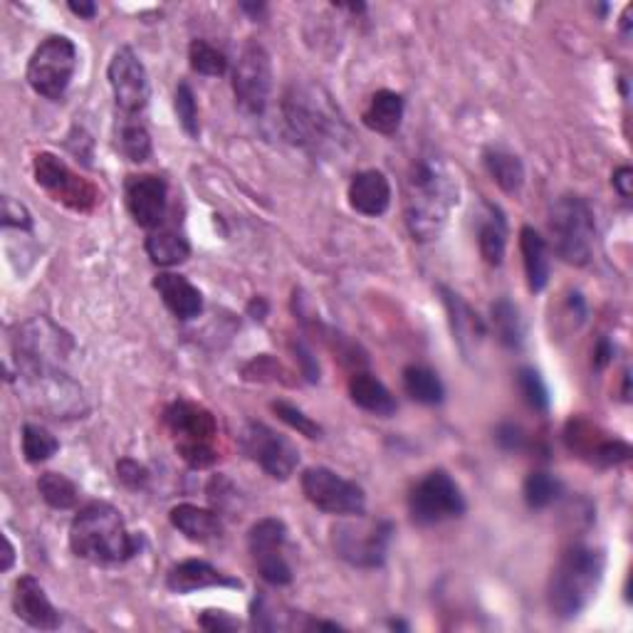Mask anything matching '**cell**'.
<instances>
[{"instance_id": "6da1fadb", "label": "cell", "mask_w": 633, "mask_h": 633, "mask_svg": "<svg viewBox=\"0 0 633 633\" xmlns=\"http://www.w3.org/2000/svg\"><path fill=\"white\" fill-rule=\"evenodd\" d=\"M282 122L290 142L312 154H340L349 142V124L326 89L310 82H295L282 95Z\"/></svg>"}, {"instance_id": "7a4b0ae2", "label": "cell", "mask_w": 633, "mask_h": 633, "mask_svg": "<svg viewBox=\"0 0 633 633\" xmlns=\"http://www.w3.org/2000/svg\"><path fill=\"white\" fill-rule=\"evenodd\" d=\"M455 206H458V178L451 174V168L433 156L413 162L406 181V225L413 241H435Z\"/></svg>"}, {"instance_id": "3957f363", "label": "cell", "mask_w": 633, "mask_h": 633, "mask_svg": "<svg viewBox=\"0 0 633 633\" xmlns=\"http://www.w3.org/2000/svg\"><path fill=\"white\" fill-rule=\"evenodd\" d=\"M69 547L79 559L122 564L144 549V537L126 530L122 512L112 504L89 502L69 524Z\"/></svg>"}, {"instance_id": "277c9868", "label": "cell", "mask_w": 633, "mask_h": 633, "mask_svg": "<svg viewBox=\"0 0 633 633\" xmlns=\"http://www.w3.org/2000/svg\"><path fill=\"white\" fill-rule=\"evenodd\" d=\"M603 571H607V557L601 549L574 544L564 552L554 564L547 587V601L554 617L571 621L587 611L589 603L597 599Z\"/></svg>"}, {"instance_id": "5b68a950", "label": "cell", "mask_w": 633, "mask_h": 633, "mask_svg": "<svg viewBox=\"0 0 633 633\" xmlns=\"http://www.w3.org/2000/svg\"><path fill=\"white\" fill-rule=\"evenodd\" d=\"M593 213L581 196H559L549 206L552 247L564 263L587 265L593 253Z\"/></svg>"}, {"instance_id": "8992f818", "label": "cell", "mask_w": 633, "mask_h": 633, "mask_svg": "<svg viewBox=\"0 0 633 633\" xmlns=\"http://www.w3.org/2000/svg\"><path fill=\"white\" fill-rule=\"evenodd\" d=\"M164 419L168 431H171L176 438L178 455H181L191 468H208V465L218 460V451L213 445L218 425L211 411L181 399L168 406Z\"/></svg>"}, {"instance_id": "52a82bcc", "label": "cell", "mask_w": 633, "mask_h": 633, "mask_svg": "<svg viewBox=\"0 0 633 633\" xmlns=\"http://www.w3.org/2000/svg\"><path fill=\"white\" fill-rule=\"evenodd\" d=\"M77 69V47L65 35H49L35 47L27 63V85L33 92L57 102L63 99L73 82Z\"/></svg>"}, {"instance_id": "ba28073f", "label": "cell", "mask_w": 633, "mask_h": 633, "mask_svg": "<svg viewBox=\"0 0 633 633\" xmlns=\"http://www.w3.org/2000/svg\"><path fill=\"white\" fill-rule=\"evenodd\" d=\"M393 537V522L389 520H364L340 522L332 530V544L336 557L352 564L356 569H379L389 554Z\"/></svg>"}, {"instance_id": "9c48e42d", "label": "cell", "mask_w": 633, "mask_h": 633, "mask_svg": "<svg viewBox=\"0 0 633 633\" xmlns=\"http://www.w3.org/2000/svg\"><path fill=\"white\" fill-rule=\"evenodd\" d=\"M409 512L415 524L431 528V524L460 518L465 512V498L458 482L448 473L431 470L413 485L409 495Z\"/></svg>"}, {"instance_id": "30bf717a", "label": "cell", "mask_w": 633, "mask_h": 633, "mask_svg": "<svg viewBox=\"0 0 633 633\" xmlns=\"http://www.w3.org/2000/svg\"><path fill=\"white\" fill-rule=\"evenodd\" d=\"M302 492L307 502L326 514L359 518L366 510V492L362 485L342 478L330 468H307L302 473Z\"/></svg>"}, {"instance_id": "8fae6325", "label": "cell", "mask_w": 633, "mask_h": 633, "mask_svg": "<svg viewBox=\"0 0 633 633\" xmlns=\"http://www.w3.org/2000/svg\"><path fill=\"white\" fill-rule=\"evenodd\" d=\"M33 174L40 188H45L57 203L73 208L77 213H89L99 203L97 186L75 174L73 168L55 154H37L33 162Z\"/></svg>"}, {"instance_id": "7c38bea8", "label": "cell", "mask_w": 633, "mask_h": 633, "mask_svg": "<svg viewBox=\"0 0 633 633\" xmlns=\"http://www.w3.org/2000/svg\"><path fill=\"white\" fill-rule=\"evenodd\" d=\"M235 102L245 114L260 116L273 92V59L260 43H247L233 73Z\"/></svg>"}, {"instance_id": "4fadbf2b", "label": "cell", "mask_w": 633, "mask_h": 633, "mask_svg": "<svg viewBox=\"0 0 633 633\" xmlns=\"http://www.w3.org/2000/svg\"><path fill=\"white\" fill-rule=\"evenodd\" d=\"M241 448L253 463L270 475L275 480H287L300 463L297 445L285 438L270 425L260 421H247L241 431Z\"/></svg>"}, {"instance_id": "5bb4252c", "label": "cell", "mask_w": 633, "mask_h": 633, "mask_svg": "<svg viewBox=\"0 0 633 633\" xmlns=\"http://www.w3.org/2000/svg\"><path fill=\"white\" fill-rule=\"evenodd\" d=\"M285 542H287V528L282 520L277 518H263L257 520L251 532H247V549H251L255 567L260 577L273 584V587H287L292 584L295 574L292 567L285 559Z\"/></svg>"}, {"instance_id": "9a60e30c", "label": "cell", "mask_w": 633, "mask_h": 633, "mask_svg": "<svg viewBox=\"0 0 633 633\" xmlns=\"http://www.w3.org/2000/svg\"><path fill=\"white\" fill-rule=\"evenodd\" d=\"M109 87H112L119 112L129 119L142 114L148 104V75L146 67L132 47H119L107 67Z\"/></svg>"}, {"instance_id": "2e32d148", "label": "cell", "mask_w": 633, "mask_h": 633, "mask_svg": "<svg viewBox=\"0 0 633 633\" xmlns=\"http://www.w3.org/2000/svg\"><path fill=\"white\" fill-rule=\"evenodd\" d=\"M564 443L571 453H577L579 458L597 463L599 468H611V465L626 463L631 458V445L619 438H603L597 425L571 419L564 429Z\"/></svg>"}, {"instance_id": "e0dca14e", "label": "cell", "mask_w": 633, "mask_h": 633, "mask_svg": "<svg viewBox=\"0 0 633 633\" xmlns=\"http://www.w3.org/2000/svg\"><path fill=\"white\" fill-rule=\"evenodd\" d=\"M126 208L134 223L144 231H156L164 225L168 211V186L162 176L142 174L129 176L126 181Z\"/></svg>"}, {"instance_id": "ac0fdd59", "label": "cell", "mask_w": 633, "mask_h": 633, "mask_svg": "<svg viewBox=\"0 0 633 633\" xmlns=\"http://www.w3.org/2000/svg\"><path fill=\"white\" fill-rule=\"evenodd\" d=\"M13 609L20 621H25L27 626L40 631H57L59 623H63L59 611L53 607V601L47 599L43 584L35 577H30V574L15 581Z\"/></svg>"}, {"instance_id": "d6986e66", "label": "cell", "mask_w": 633, "mask_h": 633, "mask_svg": "<svg viewBox=\"0 0 633 633\" xmlns=\"http://www.w3.org/2000/svg\"><path fill=\"white\" fill-rule=\"evenodd\" d=\"M166 587L174 593H191L198 589H213V587L241 589L243 581L227 577L225 571L215 569L213 564H208L203 559H184L168 569Z\"/></svg>"}, {"instance_id": "ffe728a7", "label": "cell", "mask_w": 633, "mask_h": 633, "mask_svg": "<svg viewBox=\"0 0 633 633\" xmlns=\"http://www.w3.org/2000/svg\"><path fill=\"white\" fill-rule=\"evenodd\" d=\"M346 196H349V206L356 213L366 218H379L389 211L391 206V184L384 171L366 168V171L354 174Z\"/></svg>"}, {"instance_id": "44dd1931", "label": "cell", "mask_w": 633, "mask_h": 633, "mask_svg": "<svg viewBox=\"0 0 633 633\" xmlns=\"http://www.w3.org/2000/svg\"><path fill=\"white\" fill-rule=\"evenodd\" d=\"M154 290L162 297V302L168 307L176 320L188 322L196 320L203 312V295L198 287L184 275L162 273L154 277Z\"/></svg>"}, {"instance_id": "7402d4cb", "label": "cell", "mask_w": 633, "mask_h": 633, "mask_svg": "<svg viewBox=\"0 0 633 633\" xmlns=\"http://www.w3.org/2000/svg\"><path fill=\"white\" fill-rule=\"evenodd\" d=\"M438 292L443 297L445 312H448L453 340L458 342L463 354H473L475 349H478V344L482 342V336H485V322L458 292L451 290V287L438 285Z\"/></svg>"}, {"instance_id": "603a6c76", "label": "cell", "mask_w": 633, "mask_h": 633, "mask_svg": "<svg viewBox=\"0 0 633 633\" xmlns=\"http://www.w3.org/2000/svg\"><path fill=\"white\" fill-rule=\"evenodd\" d=\"M168 520H171L174 528L184 534L186 540L206 544L213 542L223 534V522L213 510L198 508V504L184 502L176 504V508L168 512Z\"/></svg>"}, {"instance_id": "cb8c5ba5", "label": "cell", "mask_w": 633, "mask_h": 633, "mask_svg": "<svg viewBox=\"0 0 633 633\" xmlns=\"http://www.w3.org/2000/svg\"><path fill=\"white\" fill-rule=\"evenodd\" d=\"M504 247H508V221L504 213L495 203H482V211L478 215V251L480 257L488 265L498 267L504 257Z\"/></svg>"}, {"instance_id": "d4e9b609", "label": "cell", "mask_w": 633, "mask_h": 633, "mask_svg": "<svg viewBox=\"0 0 633 633\" xmlns=\"http://www.w3.org/2000/svg\"><path fill=\"white\" fill-rule=\"evenodd\" d=\"M406 112V102L399 92H391V89H379L371 99L369 107L364 109L362 122L366 129H371L376 134L393 136L401 129Z\"/></svg>"}, {"instance_id": "484cf974", "label": "cell", "mask_w": 633, "mask_h": 633, "mask_svg": "<svg viewBox=\"0 0 633 633\" xmlns=\"http://www.w3.org/2000/svg\"><path fill=\"white\" fill-rule=\"evenodd\" d=\"M520 251L524 263V275H528V285L532 292H542L549 282V247L547 241L534 231V227L524 225L520 231Z\"/></svg>"}, {"instance_id": "4316f807", "label": "cell", "mask_w": 633, "mask_h": 633, "mask_svg": "<svg viewBox=\"0 0 633 633\" xmlns=\"http://www.w3.org/2000/svg\"><path fill=\"white\" fill-rule=\"evenodd\" d=\"M349 396L366 413L381 415V419H389L396 413V399L374 374L356 371L349 379Z\"/></svg>"}, {"instance_id": "83f0119b", "label": "cell", "mask_w": 633, "mask_h": 633, "mask_svg": "<svg viewBox=\"0 0 633 633\" xmlns=\"http://www.w3.org/2000/svg\"><path fill=\"white\" fill-rule=\"evenodd\" d=\"M146 255L152 257V263L158 267H174L188 260L191 255V243L188 237L176 231V227H156L146 237Z\"/></svg>"}, {"instance_id": "f1b7e54d", "label": "cell", "mask_w": 633, "mask_h": 633, "mask_svg": "<svg viewBox=\"0 0 633 633\" xmlns=\"http://www.w3.org/2000/svg\"><path fill=\"white\" fill-rule=\"evenodd\" d=\"M482 164L492 176V181L498 184L504 193H520V188L524 186V166L520 156L504 152V148L490 146L482 152Z\"/></svg>"}, {"instance_id": "f546056e", "label": "cell", "mask_w": 633, "mask_h": 633, "mask_svg": "<svg viewBox=\"0 0 633 633\" xmlns=\"http://www.w3.org/2000/svg\"><path fill=\"white\" fill-rule=\"evenodd\" d=\"M403 389L413 401L423 406H435L445 399V386L438 374L429 366H406L403 369Z\"/></svg>"}, {"instance_id": "4dcf8cb0", "label": "cell", "mask_w": 633, "mask_h": 633, "mask_svg": "<svg viewBox=\"0 0 633 633\" xmlns=\"http://www.w3.org/2000/svg\"><path fill=\"white\" fill-rule=\"evenodd\" d=\"M492 324L502 346H508V349H520L524 342V326L518 307L502 297V300L492 304Z\"/></svg>"}, {"instance_id": "1f68e13d", "label": "cell", "mask_w": 633, "mask_h": 633, "mask_svg": "<svg viewBox=\"0 0 633 633\" xmlns=\"http://www.w3.org/2000/svg\"><path fill=\"white\" fill-rule=\"evenodd\" d=\"M40 498L53 510H73L79 500L77 485L59 473H43L37 480Z\"/></svg>"}, {"instance_id": "d6a6232c", "label": "cell", "mask_w": 633, "mask_h": 633, "mask_svg": "<svg viewBox=\"0 0 633 633\" xmlns=\"http://www.w3.org/2000/svg\"><path fill=\"white\" fill-rule=\"evenodd\" d=\"M522 495H524V502H528V508L532 510H544L549 508L552 502L559 500L562 495V482L554 478L552 473H530L528 480L522 485Z\"/></svg>"}, {"instance_id": "836d02e7", "label": "cell", "mask_w": 633, "mask_h": 633, "mask_svg": "<svg viewBox=\"0 0 633 633\" xmlns=\"http://www.w3.org/2000/svg\"><path fill=\"white\" fill-rule=\"evenodd\" d=\"M188 63H191L193 73L206 77H223L227 73V57L206 40H193L188 45Z\"/></svg>"}, {"instance_id": "e575fe53", "label": "cell", "mask_w": 633, "mask_h": 633, "mask_svg": "<svg viewBox=\"0 0 633 633\" xmlns=\"http://www.w3.org/2000/svg\"><path fill=\"white\" fill-rule=\"evenodd\" d=\"M59 451V443L53 433L43 425L25 423L23 425V455L27 463H45Z\"/></svg>"}, {"instance_id": "d590c367", "label": "cell", "mask_w": 633, "mask_h": 633, "mask_svg": "<svg viewBox=\"0 0 633 633\" xmlns=\"http://www.w3.org/2000/svg\"><path fill=\"white\" fill-rule=\"evenodd\" d=\"M119 148H122V154L129 158V162L142 164L148 156H152V136H148V132L142 124L126 119L122 129H119Z\"/></svg>"}, {"instance_id": "8d00e7d4", "label": "cell", "mask_w": 633, "mask_h": 633, "mask_svg": "<svg viewBox=\"0 0 633 633\" xmlns=\"http://www.w3.org/2000/svg\"><path fill=\"white\" fill-rule=\"evenodd\" d=\"M174 109H176V116L178 122H181L184 132L198 138L201 136V119H198V104H196V95L193 89L188 82H178L176 85V92H174Z\"/></svg>"}, {"instance_id": "74e56055", "label": "cell", "mask_w": 633, "mask_h": 633, "mask_svg": "<svg viewBox=\"0 0 633 633\" xmlns=\"http://www.w3.org/2000/svg\"><path fill=\"white\" fill-rule=\"evenodd\" d=\"M270 409H273V413L277 415V419L290 425L292 431L304 435V438H312V441L322 438V433H324L322 425L316 423V421H312L310 415H304V411L297 409V406L287 403V401H273Z\"/></svg>"}, {"instance_id": "f35d334b", "label": "cell", "mask_w": 633, "mask_h": 633, "mask_svg": "<svg viewBox=\"0 0 633 633\" xmlns=\"http://www.w3.org/2000/svg\"><path fill=\"white\" fill-rule=\"evenodd\" d=\"M518 386L520 393L524 396L528 406H532L534 411H547L549 409V391L544 386L540 371H534L532 366H522L518 371Z\"/></svg>"}, {"instance_id": "ab89813d", "label": "cell", "mask_w": 633, "mask_h": 633, "mask_svg": "<svg viewBox=\"0 0 633 633\" xmlns=\"http://www.w3.org/2000/svg\"><path fill=\"white\" fill-rule=\"evenodd\" d=\"M116 475H119V480H122L129 490H138V488H144V485L148 482V470L144 468L142 463L132 460V458H122V460L116 463Z\"/></svg>"}, {"instance_id": "60d3db41", "label": "cell", "mask_w": 633, "mask_h": 633, "mask_svg": "<svg viewBox=\"0 0 633 633\" xmlns=\"http://www.w3.org/2000/svg\"><path fill=\"white\" fill-rule=\"evenodd\" d=\"M3 225L5 227H20V231H30V227H33V218H30L23 203H15L13 198H5L3 201Z\"/></svg>"}, {"instance_id": "b9f144b4", "label": "cell", "mask_w": 633, "mask_h": 633, "mask_svg": "<svg viewBox=\"0 0 633 633\" xmlns=\"http://www.w3.org/2000/svg\"><path fill=\"white\" fill-rule=\"evenodd\" d=\"M495 438L502 445L504 451H522L524 448V441H528V435L520 429V425L514 423H502L498 433H495Z\"/></svg>"}, {"instance_id": "7bdbcfd3", "label": "cell", "mask_w": 633, "mask_h": 633, "mask_svg": "<svg viewBox=\"0 0 633 633\" xmlns=\"http://www.w3.org/2000/svg\"><path fill=\"white\" fill-rule=\"evenodd\" d=\"M198 626L206 631H235L241 629V623L227 617L225 611H206L201 619H198Z\"/></svg>"}, {"instance_id": "ee69618b", "label": "cell", "mask_w": 633, "mask_h": 633, "mask_svg": "<svg viewBox=\"0 0 633 633\" xmlns=\"http://www.w3.org/2000/svg\"><path fill=\"white\" fill-rule=\"evenodd\" d=\"M295 354H297V359H300V364H302V376H304V379L310 381V384L320 381V364H316V356L300 342L295 344Z\"/></svg>"}, {"instance_id": "f6af8a7d", "label": "cell", "mask_w": 633, "mask_h": 633, "mask_svg": "<svg viewBox=\"0 0 633 633\" xmlns=\"http://www.w3.org/2000/svg\"><path fill=\"white\" fill-rule=\"evenodd\" d=\"M611 184L613 188H617V193L623 198V201H631V184H633L631 166H619L617 171H613Z\"/></svg>"}, {"instance_id": "bcb514c9", "label": "cell", "mask_w": 633, "mask_h": 633, "mask_svg": "<svg viewBox=\"0 0 633 633\" xmlns=\"http://www.w3.org/2000/svg\"><path fill=\"white\" fill-rule=\"evenodd\" d=\"M611 356H613V344L609 340H599L597 352H593V364H597L599 369H603V366L611 362Z\"/></svg>"}, {"instance_id": "7dc6e473", "label": "cell", "mask_w": 633, "mask_h": 633, "mask_svg": "<svg viewBox=\"0 0 633 633\" xmlns=\"http://www.w3.org/2000/svg\"><path fill=\"white\" fill-rule=\"evenodd\" d=\"M67 8L73 10L77 18H85V20H92L97 15V5L89 3V0H79V3H75L73 0V3H69Z\"/></svg>"}, {"instance_id": "c3c4849f", "label": "cell", "mask_w": 633, "mask_h": 633, "mask_svg": "<svg viewBox=\"0 0 633 633\" xmlns=\"http://www.w3.org/2000/svg\"><path fill=\"white\" fill-rule=\"evenodd\" d=\"M247 312H251L253 320H265V314H267V302L263 300V297H255V300L247 304Z\"/></svg>"}, {"instance_id": "681fc988", "label": "cell", "mask_w": 633, "mask_h": 633, "mask_svg": "<svg viewBox=\"0 0 633 633\" xmlns=\"http://www.w3.org/2000/svg\"><path fill=\"white\" fill-rule=\"evenodd\" d=\"M13 554H15L13 544H10V540L5 537V562H3V569H5V571H8L10 567H13Z\"/></svg>"}]
</instances>
